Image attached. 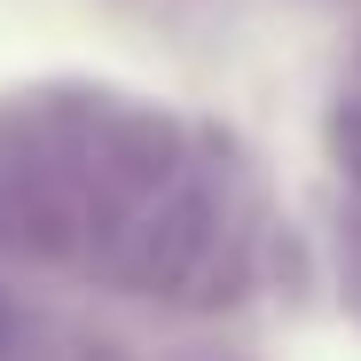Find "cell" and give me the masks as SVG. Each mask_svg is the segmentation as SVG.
Returning a JSON list of instances; mask_svg holds the SVG:
<instances>
[{"label": "cell", "instance_id": "1", "mask_svg": "<svg viewBox=\"0 0 361 361\" xmlns=\"http://www.w3.org/2000/svg\"><path fill=\"white\" fill-rule=\"evenodd\" d=\"M110 283L149 290V298H235L244 283V212H235L228 180L204 165H180L165 189L87 259Z\"/></svg>", "mask_w": 361, "mask_h": 361}, {"label": "cell", "instance_id": "2", "mask_svg": "<svg viewBox=\"0 0 361 361\" xmlns=\"http://www.w3.org/2000/svg\"><path fill=\"white\" fill-rule=\"evenodd\" d=\"M0 252L24 259L79 252V197L47 126H0Z\"/></svg>", "mask_w": 361, "mask_h": 361}, {"label": "cell", "instance_id": "3", "mask_svg": "<svg viewBox=\"0 0 361 361\" xmlns=\"http://www.w3.org/2000/svg\"><path fill=\"white\" fill-rule=\"evenodd\" d=\"M338 157H345V173L361 180V94L338 102Z\"/></svg>", "mask_w": 361, "mask_h": 361}, {"label": "cell", "instance_id": "4", "mask_svg": "<svg viewBox=\"0 0 361 361\" xmlns=\"http://www.w3.org/2000/svg\"><path fill=\"white\" fill-rule=\"evenodd\" d=\"M345 275H353V298H361V228L345 235Z\"/></svg>", "mask_w": 361, "mask_h": 361}]
</instances>
